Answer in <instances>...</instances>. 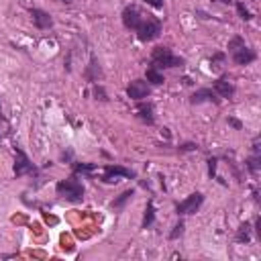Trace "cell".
I'll list each match as a JSON object with an SVG mask.
<instances>
[{
  "label": "cell",
  "mask_w": 261,
  "mask_h": 261,
  "mask_svg": "<svg viewBox=\"0 0 261 261\" xmlns=\"http://www.w3.org/2000/svg\"><path fill=\"white\" fill-rule=\"evenodd\" d=\"M143 2H147L149 6H153V8H157V10L163 8V0H143Z\"/></svg>",
  "instance_id": "d4e9b609"
},
{
  "label": "cell",
  "mask_w": 261,
  "mask_h": 261,
  "mask_svg": "<svg viewBox=\"0 0 261 261\" xmlns=\"http://www.w3.org/2000/svg\"><path fill=\"white\" fill-rule=\"evenodd\" d=\"M0 116H2V106H0Z\"/></svg>",
  "instance_id": "4dcf8cb0"
},
{
  "label": "cell",
  "mask_w": 261,
  "mask_h": 261,
  "mask_svg": "<svg viewBox=\"0 0 261 261\" xmlns=\"http://www.w3.org/2000/svg\"><path fill=\"white\" fill-rule=\"evenodd\" d=\"M222 2H224V4H230V2H232V0H222Z\"/></svg>",
  "instance_id": "f546056e"
},
{
  "label": "cell",
  "mask_w": 261,
  "mask_h": 261,
  "mask_svg": "<svg viewBox=\"0 0 261 261\" xmlns=\"http://www.w3.org/2000/svg\"><path fill=\"white\" fill-rule=\"evenodd\" d=\"M63 2H69V0H63Z\"/></svg>",
  "instance_id": "1f68e13d"
},
{
  "label": "cell",
  "mask_w": 261,
  "mask_h": 261,
  "mask_svg": "<svg viewBox=\"0 0 261 261\" xmlns=\"http://www.w3.org/2000/svg\"><path fill=\"white\" fill-rule=\"evenodd\" d=\"M216 163H218V157H210V159H208V175H210V177L216 175Z\"/></svg>",
  "instance_id": "cb8c5ba5"
},
{
  "label": "cell",
  "mask_w": 261,
  "mask_h": 261,
  "mask_svg": "<svg viewBox=\"0 0 261 261\" xmlns=\"http://www.w3.org/2000/svg\"><path fill=\"white\" fill-rule=\"evenodd\" d=\"M237 12H239V16H241L243 20H251V18H253V14L247 10V6H245L243 2H237Z\"/></svg>",
  "instance_id": "7402d4cb"
},
{
  "label": "cell",
  "mask_w": 261,
  "mask_h": 261,
  "mask_svg": "<svg viewBox=\"0 0 261 261\" xmlns=\"http://www.w3.org/2000/svg\"><path fill=\"white\" fill-rule=\"evenodd\" d=\"M92 94H94V98L98 100V102H108V96H106V90L100 86V84H94V88H92Z\"/></svg>",
  "instance_id": "d6986e66"
},
{
  "label": "cell",
  "mask_w": 261,
  "mask_h": 261,
  "mask_svg": "<svg viewBox=\"0 0 261 261\" xmlns=\"http://www.w3.org/2000/svg\"><path fill=\"white\" fill-rule=\"evenodd\" d=\"M14 175L22 177V175H39L37 165L31 163V159L27 157V153L16 145L14 147Z\"/></svg>",
  "instance_id": "5b68a950"
},
{
  "label": "cell",
  "mask_w": 261,
  "mask_h": 261,
  "mask_svg": "<svg viewBox=\"0 0 261 261\" xmlns=\"http://www.w3.org/2000/svg\"><path fill=\"white\" fill-rule=\"evenodd\" d=\"M184 63H186V59L179 55H173L169 47H155L151 53L149 67L161 71V69H169V67H181Z\"/></svg>",
  "instance_id": "7a4b0ae2"
},
{
  "label": "cell",
  "mask_w": 261,
  "mask_h": 261,
  "mask_svg": "<svg viewBox=\"0 0 261 261\" xmlns=\"http://www.w3.org/2000/svg\"><path fill=\"white\" fill-rule=\"evenodd\" d=\"M55 192H57L59 198H63V200H67V202H82V200H84V186H82V181L77 179L75 173L69 175L67 179L57 181Z\"/></svg>",
  "instance_id": "277c9868"
},
{
  "label": "cell",
  "mask_w": 261,
  "mask_h": 261,
  "mask_svg": "<svg viewBox=\"0 0 261 261\" xmlns=\"http://www.w3.org/2000/svg\"><path fill=\"white\" fill-rule=\"evenodd\" d=\"M133 194H135V190H126V192H122V194H120V198L112 202V208H122V204H124L126 200H130V198H133Z\"/></svg>",
  "instance_id": "ffe728a7"
},
{
  "label": "cell",
  "mask_w": 261,
  "mask_h": 261,
  "mask_svg": "<svg viewBox=\"0 0 261 261\" xmlns=\"http://www.w3.org/2000/svg\"><path fill=\"white\" fill-rule=\"evenodd\" d=\"M255 232H257V237L261 239V218H255Z\"/></svg>",
  "instance_id": "4316f807"
},
{
  "label": "cell",
  "mask_w": 261,
  "mask_h": 261,
  "mask_svg": "<svg viewBox=\"0 0 261 261\" xmlns=\"http://www.w3.org/2000/svg\"><path fill=\"white\" fill-rule=\"evenodd\" d=\"M94 167H96V163H75L73 165V173H86V175H90L94 171Z\"/></svg>",
  "instance_id": "ac0fdd59"
},
{
  "label": "cell",
  "mask_w": 261,
  "mask_h": 261,
  "mask_svg": "<svg viewBox=\"0 0 261 261\" xmlns=\"http://www.w3.org/2000/svg\"><path fill=\"white\" fill-rule=\"evenodd\" d=\"M198 149V145L196 143H186V145H181L179 147V151H196Z\"/></svg>",
  "instance_id": "484cf974"
},
{
  "label": "cell",
  "mask_w": 261,
  "mask_h": 261,
  "mask_svg": "<svg viewBox=\"0 0 261 261\" xmlns=\"http://www.w3.org/2000/svg\"><path fill=\"white\" fill-rule=\"evenodd\" d=\"M212 90L220 96V98H232L234 96V86L222 75V77H218L214 84H212Z\"/></svg>",
  "instance_id": "8fae6325"
},
{
  "label": "cell",
  "mask_w": 261,
  "mask_h": 261,
  "mask_svg": "<svg viewBox=\"0 0 261 261\" xmlns=\"http://www.w3.org/2000/svg\"><path fill=\"white\" fill-rule=\"evenodd\" d=\"M190 102H192V104H202V102L220 104V98H218V94H216L214 90H210V88H200V90H196V92L190 96Z\"/></svg>",
  "instance_id": "30bf717a"
},
{
  "label": "cell",
  "mask_w": 261,
  "mask_h": 261,
  "mask_svg": "<svg viewBox=\"0 0 261 261\" xmlns=\"http://www.w3.org/2000/svg\"><path fill=\"white\" fill-rule=\"evenodd\" d=\"M31 18H33V24L39 29V31H45V29H51L53 27V18L47 10H41V8H31Z\"/></svg>",
  "instance_id": "9c48e42d"
},
{
  "label": "cell",
  "mask_w": 261,
  "mask_h": 261,
  "mask_svg": "<svg viewBox=\"0 0 261 261\" xmlns=\"http://www.w3.org/2000/svg\"><path fill=\"white\" fill-rule=\"evenodd\" d=\"M228 53H230V59L237 63V65H249V63H253L255 59H257V53L251 49V47H247L245 45V39L243 37H232L230 41H228Z\"/></svg>",
  "instance_id": "3957f363"
},
{
  "label": "cell",
  "mask_w": 261,
  "mask_h": 261,
  "mask_svg": "<svg viewBox=\"0 0 261 261\" xmlns=\"http://www.w3.org/2000/svg\"><path fill=\"white\" fill-rule=\"evenodd\" d=\"M84 77H86L88 82H98V80L102 77V69H100V65H98L96 57H92V59H90V65H88V69L84 71Z\"/></svg>",
  "instance_id": "4fadbf2b"
},
{
  "label": "cell",
  "mask_w": 261,
  "mask_h": 261,
  "mask_svg": "<svg viewBox=\"0 0 261 261\" xmlns=\"http://www.w3.org/2000/svg\"><path fill=\"white\" fill-rule=\"evenodd\" d=\"M224 59H226V55H224V53H214V55L210 57V65H212L214 69H218V67H222Z\"/></svg>",
  "instance_id": "44dd1931"
},
{
  "label": "cell",
  "mask_w": 261,
  "mask_h": 261,
  "mask_svg": "<svg viewBox=\"0 0 261 261\" xmlns=\"http://www.w3.org/2000/svg\"><path fill=\"white\" fill-rule=\"evenodd\" d=\"M181 234H184V220L179 218V222H177V224L173 226V230L169 232V239H171V241H175V239H177V237H181Z\"/></svg>",
  "instance_id": "603a6c76"
},
{
  "label": "cell",
  "mask_w": 261,
  "mask_h": 261,
  "mask_svg": "<svg viewBox=\"0 0 261 261\" xmlns=\"http://www.w3.org/2000/svg\"><path fill=\"white\" fill-rule=\"evenodd\" d=\"M202 202H204V196H202V192H194V194H190L186 200H181V202L175 206V214H177V216L194 214V212H198V210H200Z\"/></svg>",
  "instance_id": "52a82bcc"
},
{
  "label": "cell",
  "mask_w": 261,
  "mask_h": 261,
  "mask_svg": "<svg viewBox=\"0 0 261 261\" xmlns=\"http://www.w3.org/2000/svg\"><path fill=\"white\" fill-rule=\"evenodd\" d=\"M228 124H232L234 128H241V126H243V124H241V122H239L237 118H228Z\"/></svg>",
  "instance_id": "83f0119b"
},
{
  "label": "cell",
  "mask_w": 261,
  "mask_h": 261,
  "mask_svg": "<svg viewBox=\"0 0 261 261\" xmlns=\"http://www.w3.org/2000/svg\"><path fill=\"white\" fill-rule=\"evenodd\" d=\"M122 24L128 31H135L139 41H153L161 35V20L153 14L143 12L137 4H126L122 8Z\"/></svg>",
  "instance_id": "6da1fadb"
},
{
  "label": "cell",
  "mask_w": 261,
  "mask_h": 261,
  "mask_svg": "<svg viewBox=\"0 0 261 261\" xmlns=\"http://www.w3.org/2000/svg\"><path fill=\"white\" fill-rule=\"evenodd\" d=\"M145 77H147V82H151L153 86H161V84L165 82L163 73H161V71H157V69H153V67H147V71H145Z\"/></svg>",
  "instance_id": "9a60e30c"
},
{
  "label": "cell",
  "mask_w": 261,
  "mask_h": 261,
  "mask_svg": "<svg viewBox=\"0 0 261 261\" xmlns=\"http://www.w3.org/2000/svg\"><path fill=\"white\" fill-rule=\"evenodd\" d=\"M245 167H247L251 173H257V171H259V167H261V157L253 153V157H249V159L245 161Z\"/></svg>",
  "instance_id": "e0dca14e"
},
{
  "label": "cell",
  "mask_w": 261,
  "mask_h": 261,
  "mask_svg": "<svg viewBox=\"0 0 261 261\" xmlns=\"http://www.w3.org/2000/svg\"><path fill=\"white\" fill-rule=\"evenodd\" d=\"M234 241L241 243V245L251 241V224H249V222H243V224L239 226V230H237V234H234Z\"/></svg>",
  "instance_id": "5bb4252c"
},
{
  "label": "cell",
  "mask_w": 261,
  "mask_h": 261,
  "mask_svg": "<svg viewBox=\"0 0 261 261\" xmlns=\"http://www.w3.org/2000/svg\"><path fill=\"white\" fill-rule=\"evenodd\" d=\"M137 118L145 124H153L155 122V114H153V106L151 104H139L137 108Z\"/></svg>",
  "instance_id": "7c38bea8"
},
{
  "label": "cell",
  "mask_w": 261,
  "mask_h": 261,
  "mask_svg": "<svg viewBox=\"0 0 261 261\" xmlns=\"http://www.w3.org/2000/svg\"><path fill=\"white\" fill-rule=\"evenodd\" d=\"M120 177H126V179H135L137 173L122 167V165H104V171H102V181L104 184H116Z\"/></svg>",
  "instance_id": "8992f818"
},
{
  "label": "cell",
  "mask_w": 261,
  "mask_h": 261,
  "mask_svg": "<svg viewBox=\"0 0 261 261\" xmlns=\"http://www.w3.org/2000/svg\"><path fill=\"white\" fill-rule=\"evenodd\" d=\"M155 220V206H153V200L147 202V208H145V218H143V228H149Z\"/></svg>",
  "instance_id": "2e32d148"
},
{
  "label": "cell",
  "mask_w": 261,
  "mask_h": 261,
  "mask_svg": "<svg viewBox=\"0 0 261 261\" xmlns=\"http://www.w3.org/2000/svg\"><path fill=\"white\" fill-rule=\"evenodd\" d=\"M0 124H6V118L4 116H0ZM2 137H4V133L0 130V141H2Z\"/></svg>",
  "instance_id": "f1b7e54d"
},
{
  "label": "cell",
  "mask_w": 261,
  "mask_h": 261,
  "mask_svg": "<svg viewBox=\"0 0 261 261\" xmlns=\"http://www.w3.org/2000/svg\"><path fill=\"white\" fill-rule=\"evenodd\" d=\"M151 94V86L147 80H133L128 86H126V96L130 100H143Z\"/></svg>",
  "instance_id": "ba28073f"
}]
</instances>
